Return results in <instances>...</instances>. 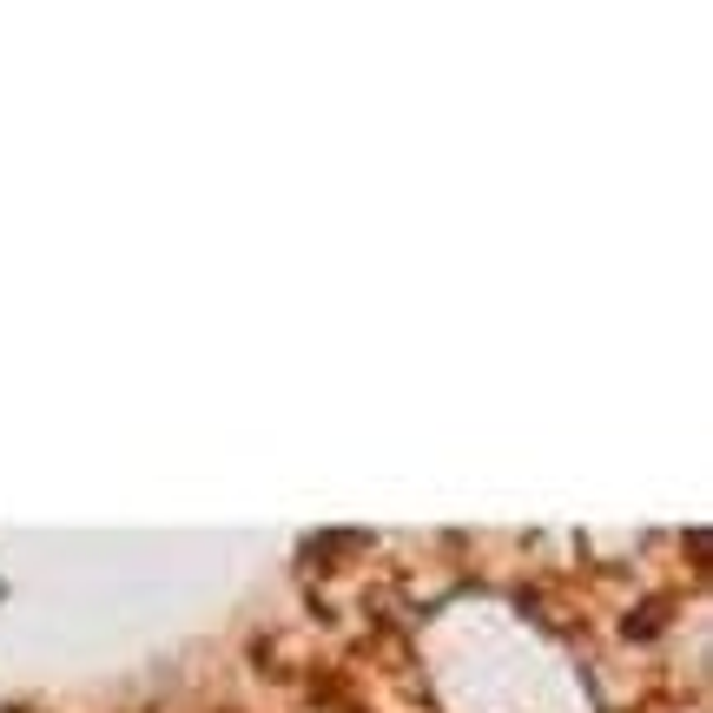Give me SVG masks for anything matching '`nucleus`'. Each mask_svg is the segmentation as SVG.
I'll use <instances>...</instances> for the list:
<instances>
[]
</instances>
